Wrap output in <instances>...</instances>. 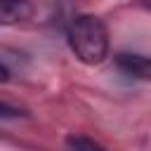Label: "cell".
<instances>
[{"label": "cell", "mask_w": 151, "mask_h": 151, "mask_svg": "<svg viewBox=\"0 0 151 151\" xmlns=\"http://www.w3.org/2000/svg\"><path fill=\"white\" fill-rule=\"evenodd\" d=\"M7 78H9V68H7V66L0 61V83H5Z\"/></svg>", "instance_id": "obj_6"}, {"label": "cell", "mask_w": 151, "mask_h": 151, "mask_svg": "<svg viewBox=\"0 0 151 151\" xmlns=\"http://www.w3.org/2000/svg\"><path fill=\"white\" fill-rule=\"evenodd\" d=\"M66 38L73 54L87 66H97L109 57V31L94 14H76L66 28Z\"/></svg>", "instance_id": "obj_1"}, {"label": "cell", "mask_w": 151, "mask_h": 151, "mask_svg": "<svg viewBox=\"0 0 151 151\" xmlns=\"http://www.w3.org/2000/svg\"><path fill=\"white\" fill-rule=\"evenodd\" d=\"M66 146H68V151H106L99 142H94V139H90L85 134H68Z\"/></svg>", "instance_id": "obj_4"}, {"label": "cell", "mask_w": 151, "mask_h": 151, "mask_svg": "<svg viewBox=\"0 0 151 151\" xmlns=\"http://www.w3.org/2000/svg\"><path fill=\"white\" fill-rule=\"evenodd\" d=\"M17 116H21V111L17 106H9V104L0 101V118H17Z\"/></svg>", "instance_id": "obj_5"}, {"label": "cell", "mask_w": 151, "mask_h": 151, "mask_svg": "<svg viewBox=\"0 0 151 151\" xmlns=\"http://www.w3.org/2000/svg\"><path fill=\"white\" fill-rule=\"evenodd\" d=\"M116 64L125 76H132L137 80H151V57H146V54L120 52V54H116Z\"/></svg>", "instance_id": "obj_2"}, {"label": "cell", "mask_w": 151, "mask_h": 151, "mask_svg": "<svg viewBox=\"0 0 151 151\" xmlns=\"http://www.w3.org/2000/svg\"><path fill=\"white\" fill-rule=\"evenodd\" d=\"M31 17L28 0H0V26H12Z\"/></svg>", "instance_id": "obj_3"}, {"label": "cell", "mask_w": 151, "mask_h": 151, "mask_svg": "<svg viewBox=\"0 0 151 151\" xmlns=\"http://www.w3.org/2000/svg\"><path fill=\"white\" fill-rule=\"evenodd\" d=\"M149 7H151V0H149Z\"/></svg>", "instance_id": "obj_7"}]
</instances>
